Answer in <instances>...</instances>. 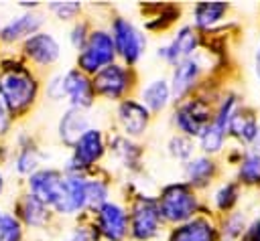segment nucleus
<instances>
[{
  "mask_svg": "<svg viewBox=\"0 0 260 241\" xmlns=\"http://www.w3.org/2000/svg\"><path fill=\"white\" fill-rule=\"evenodd\" d=\"M223 87H215V79H207L193 95L175 103L171 111V124L177 134L187 138H197L205 126L213 119V105Z\"/></svg>",
  "mask_w": 260,
  "mask_h": 241,
  "instance_id": "nucleus-1",
  "label": "nucleus"
},
{
  "mask_svg": "<svg viewBox=\"0 0 260 241\" xmlns=\"http://www.w3.org/2000/svg\"><path fill=\"white\" fill-rule=\"evenodd\" d=\"M215 67H219L217 51H209L205 45L193 57L183 59L181 63L173 65L171 75H169L173 103H179V101L187 99L189 95H193L207 79L213 77Z\"/></svg>",
  "mask_w": 260,
  "mask_h": 241,
  "instance_id": "nucleus-2",
  "label": "nucleus"
},
{
  "mask_svg": "<svg viewBox=\"0 0 260 241\" xmlns=\"http://www.w3.org/2000/svg\"><path fill=\"white\" fill-rule=\"evenodd\" d=\"M154 198L158 205V213H160L165 225H169V227L185 223L199 213H209V209L205 205V196H201V192L193 190L183 180L165 184L158 190V196H154Z\"/></svg>",
  "mask_w": 260,
  "mask_h": 241,
  "instance_id": "nucleus-3",
  "label": "nucleus"
},
{
  "mask_svg": "<svg viewBox=\"0 0 260 241\" xmlns=\"http://www.w3.org/2000/svg\"><path fill=\"white\" fill-rule=\"evenodd\" d=\"M165 229L156 198L148 194L134 196L128 209V237L132 241H156Z\"/></svg>",
  "mask_w": 260,
  "mask_h": 241,
  "instance_id": "nucleus-4",
  "label": "nucleus"
},
{
  "mask_svg": "<svg viewBox=\"0 0 260 241\" xmlns=\"http://www.w3.org/2000/svg\"><path fill=\"white\" fill-rule=\"evenodd\" d=\"M116 61H118V55H116V47H114L110 30L95 26V28H91L83 47L77 51V59H75L77 67L75 69L93 77L100 69L112 65Z\"/></svg>",
  "mask_w": 260,
  "mask_h": 241,
  "instance_id": "nucleus-5",
  "label": "nucleus"
},
{
  "mask_svg": "<svg viewBox=\"0 0 260 241\" xmlns=\"http://www.w3.org/2000/svg\"><path fill=\"white\" fill-rule=\"evenodd\" d=\"M37 79L22 65L8 67L0 75V99L8 111L26 109L37 97Z\"/></svg>",
  "mask_w": 260,
  "mask_h": 241,
  "instance_id": "nucleus-6",
  "label": "nucleus"
},
{
  "mask_svg": "<svg viewBox=\"0 0 260 241\" xmlns=\"http://www.w3.org/2000/svg\"><path fill=\"white\" fill-rule=\"evenodd\" d=\"M93 93L100 99L120 103L122 99L130 97L132 89L136 87V71L134 67H126L120 61L100 69L91 77Z\"/></svg>",
  "mask_w": 260,
  "mask_h": 241,
  "instance_id": "nucleus-7",
  "label": "nucleus"
},
{
  "mask_svg": "<svg viewBox=\"0 0 260 241\" xmlns=\"http://www.w3.org/2000/svg\"><path fill=\"white\" fill-rule=\"evenodd\" d=\"M108 30L112 34V41H114L116 55H118L120 63L126 65V67H134L142 59V55L148 47V38H146L144 30L140 26H136L126 16H114L110 20Z\"/></svg>",
  "mask_w": 260,
  "mask_h": 241,
  "instance_id": "nucleus-8",
  "label": "nucleus"
},
{
  "mask_svg": "<svg viewBox=\"0 0 260 241\" xmlns=\"http://www.w3.org/2000/svg\"><path fill=\"white\" fill-rule=\"evenodd\" d=\"M106 152H108V140H106L104 130L91 126L71 146V156L67 160V172H79V174L89 172L93 166H98V162H102Z\"/></svg>",
  "mask_w": 260,
  "mask_h": 241,
  "instance_id": "nucleus-9",
  "label": "nucleus"
},
{
  "mask_svg": "<svg viewBox=\"0 0 260 241\" xmlns=\"http://www.w3.org/2000/svg\"><path fill=\"white\" fill-rule=\"evenodd\" d=\"M203 45H205V36L189 22H183L175 28V32L167 38V43L156 49V57L169 67H173L183 59H189L195 53H199Z\"/></svg>",
  "mask_w": 260,
  "mask_h": 241,
  "instance_id": "nucleus-10",
  "label": "nucleus"
},
{
  "mask_svg": "<svg viewBox=\"0 0 260 241\" xmlns=\"http://www.w3.org/2000/svg\"><path fill=\"white\" fill-rule=\"evenodd\" d=\"M93 227L102 241H126L128 237V209L118 200H106L93 211Z\"/></svg>",
  "mask_w": 260,
  "mask_h": 241,
  "instance_id": "nucleus-11",
  "label": "nucleus"
},
{
  "mask_svg": "<svg viewBox=\"0 0 260 241\" xmlns=\"http://www.w3.org/2000/svg\"><path fill=\"white\" fill-rule=\"evenodd\" d=\"M181 166H183V182H187L197 192L209 190L219 180L221 168H223L219 158H211L199 152Z\"/></svg>",
  "mask_w": 260,
  "mask_h": 241,
  "instance_id": "nucleus-12",
  "label": "nucleus"
},
{
  "mask_svg": "<svg viewBox=\"0 0 260 241\" xmlns=\"http://www.w3.org/2000/svg\"><path fill=\"white\" fill-rule=\"evenodd\" d=\"M165 241H219L217 217L211 213H199L185 223L169 227Z\"/></svg>",
  "mask_w": 260,
  "mask_h": 241,
  "instance_id": "nucleus-13",
  "label": "nucleus"
},
{
  "mask_svg": "<svg viewBox=\"0 0 260 241\" xmlns=\"http://www.w3.org/2000/svg\"><path fill=\"white\" fill-rule=\"evenodd\" d=\"M116 122L122 136L136 140L148 132L152 113L136 97H126L116 105Z\"/></svg>",
  "mask_w": 260,
  "mask_h": 241,
  "instance_id": "nucleus-14",
  "label": "nucleus"
},
{
  "mask_svg": "<svg viewBox=\"0 0 260 241\" xmlns=\"http://www.w3.org/2000/svg\"><path fill=\"white\" fill-rule=\"evenodd\" d=\"M28 186H30V194L35 198H39L43 205L57 211L63 200V194H65V172L53 170V168L37 170L30 174Z\"/></svg>",
  "mask_w": 260,
  "mask_h": 241,
  "instance_id": "nucleus-15",
  "label": "nucleus"
},
{
  "mask_svg": "<svg viewBox=\"0 0 260 241\" xmlns=\"http://www.w3.org/2000/svg\"><path fill=\"white\" fill-rule=\"evenodd\" d=\"M225 134H228V140L234 142V146L252 148L260 134V111L254 105L244 103L232 115V119L225 128Z\"/></svg>",
  "mask_w": 260,
  "mask_h": 241,
  "instance_id": "nucleus-16",
  "label": "nucleus"
},
{
  "mask_svg": "<svg viewBox=\"0 0 260 241\" xmlns=\"http://www.w3.org/2000/svg\"><path fill=\"white\" fill-rule=\"evenodd\" d=\"M232 10L230 2H221V0H211V2H197L191 8V26L197 28L203 36L211 34L215 30H219L223 26V22L228 20Z\"/></svg>",
  "mask_w": 260,
  "mask_h": 241,
  "instance_id": "nucleus-17",
  "label": "nucleus"
},
{
  "mask_svg": "<svg viewBox=\"0 0 260 241\" xmlns=\"http://www.w3.org/2000/svg\"><path fill=\"white\" fill-rule=\"evenodd\" d=\"M209 190L211 192H209V196H205V205L213 217H221V215L238 209L242 203V196L246 192L234 178L217 180Z\"/></svg>",
  "mask_w": 260,
  "mask_h": 241,
  "instance_id": "nucleus-18",
  "label": "nucleus"
},
{
  "mask_svg": "<svg viewBox=\"0 0 260 241\" xmlns=\"http://www.w3.org/2000/svg\"><path fill=\"white\" fill-rule=\"evenodd\" d=\"M63 97L69 101V107L89 109L95 101L91 77L81 73L79 69H69L63 73Z\"/></svg>",
  "mask_w": 260,
  "mask_h": 241,
  "instance_id": "nucleus-19",
  "label": "nucleus"
},
{
  "mask_svg": "<svg viewBox=\"0 0 260 241\" xmlns=\"http://www.w3.org/2000/svg\"><path fill=\"white\" fill-rule=\"evenodd\" d=\"M150 113L160 115L162 111H167L173 105V95H171V85H169V77H152L148 81H144L138 89V97H136Z\"/></svg>",
  "mask_w": 260,
  "mask_h": 241,
  "instance_id": "nucleus-20",
  "label": "nucleus"
},
{
  "mask_svg": "<svg viewBox=\"0 0 260 241\" xmlns=\"http://www.w3.org/2000/svg\"><path fill=\"white\" fill-rule=\"evenodd\" d=\"M85 180L87 174L79 172H65V194L57 209L59 215H79L87 211V196H85Z\"/></svg>",
  "mask_w": 260,
  "mask_h": 241,
  "instance_id": "nucleus-21",
  "label": "nucleus"
},
{
  "mask_svg": "<svg viewBox=\"0 0 260 241\" xmlns=\"http://www.w3.org/2000/svg\"><path fill=\"white\" fill-rule=\"evenodd\" d=\"M24 53L37 65H53L61 57V47L53 34L35 32L24 41Z\"/></svg>",
  "mask_w": 260,
  "mask_h": 241,
  "instance_id": "nucleus-22",
  "label": "nucleus"
},
{
  "mask_svg": "<svg viewBox=\"0 0 260 241\" xmlns=\"http://www.w3.org/2000/svg\"><path fill=\"white\" fill-rule=\"evenodd\" d=\"M108 152H110V156H112L122 168H126L128 172L140 170L142 148H140L134 140H130V138H126V136H122V134H114V136L108 138Z\"/></svg>",
  "mask_w": 260,
  "mask_h": 241,
  "instance_id": "nucleus-23",
  "label": "nucleus"
},
{
  "mask_svg": "<svg viewBox=\"0 0 260 241\" xmlns=\"http://www.w3.org/2000/svg\"><path fill=\"white\" fill-rule=\"evenodd\" d=\"M244 190H252L260 186V152L254 148H244L238 164L234 166L232 176Z\"/></svg>",
  "mask_w": 260,
  "mask_h": 241,
  "instance_id": "nucleus-24",
  "label": "nucleus"
},
{
  "mask_svg": "<svg viewBox=\"0 0 260 241\" xmlns=\"http://www.w3.org/2000/svg\"><path fill=\"white\" fill-rule=\"evenodd\" d=\"M91 128V122H89V115L85 109H77V107H69L61 119H59V138L63 144L67 146H73L87 130Z\"/></svg>",
  "mask_w": 260,
  "mask_h": 241,
  "instance_id": "nucleus-25",
  "label": "nucleus"
},
{
  "mask_svg": "<svg viewBox=\"0 0 260 241\" xmlns=\"http://www.w3.org/2000/svg\"><path fill=\"white\" fill-rule=\"evenodd\" d=\"M250 213L242 207L234 209L232 213H225L217 217V231H219V241H242L244 233L250 223Z\"/></svg>",
  "mask_w": 260,
  "mask_h": 241,
  "instance_id": "nucleus-26",
  "label": "nucleus"
},
{
  "mask_svg": "<svg viewBox=\"0 0 260 241\" xmlns=\"http://www.w3.org/2000/svg\"><path fill=\"white\" fill-rule=\"evenodd\" d=\"M195 146H197L199 154H205V156H211V158H221L223 152L230 146V140H228V134L221 128H217L215 124H209L195 138Z\"/></svg>",
  "mask_w": 260,
  "mask_h": 241,
  "instance_id": "nucleus-27",
  "label": "nucleus"
},
{
  "mask_svg": "<svg viewBox=\"0 0 260 241\" xmlns=\"http://www.w3.org/2000/svg\"><path fill=\"white\" fill-rule=\"evenodd\" d=\"M244 103H246L244 97H242L236 89H225V87H223L221 93H219L217 99H215V105H213V119H211V124H215L217 128H221V130L225 132V128H228L232 115H234Z\"/></svg>",
  "mask_w": 260,
  "mask_h": 241,
  "instance_id": "nucleus-28",
  "label": "nucleus"
},
{
  "mask_svg": "<svg viewBox=\"0 0 260 241\" xmlns=\"http://www.w3.org/2000/svg\"><path fill=\"white\" fill-rule=\"evenodd\" d=\"M43 24V18L41 14H35V12H26V14H20L16 16L14 20H10L4 28H2V38L4 41H18V38H24V36H30L39 30V26Z\"/></svg>",
  "mask_w": 260,
  "mask_h": 241,
  "instance_id": "nucleus-29",
  "label": "nucleus"
},
{
  "mask_svg": "<svg viewBox=\"0 0 260 241\" xmlns=\"http://www.w3.org/2000/svg\"><path fill=\"white\" fill-rule=\"evenodd\" d=\"M167 154H169L173 160L185 164L189 158H193V156L197 154L195 140H193V138H187V136H183V134L173 132V134L169 136V140H167Z\"/></svg>",
  "mask_w": 260,
  "mask_h": 241,
  "instance_id": "nucleus-30",
  "label": "nucleus"
},
{
  "mask_svg": "<svg viewBox=\"0 0 260 241\" xmlns=\"http://www.w3.org/2000/svg\"><path fill=\"white\" fill-rule=\"evenodd\" d=\"M85 196H87V211H95L106 200H110V182L102 176H87L85 180Z\"/></svg>",
  "mask_w": 260,
  "mask_h": 241,
  "instance_id": "nucleus-31",
  "label": "nucleus"
},
{
  "mask_svg": "<svg viewBox=\"0 0 260 241\" xmlns=\"http://www.w3.org/2000/svg\"><path fill=\"white\" fill-rule=\"evenodd\" d=\"M20 213L24 217V221L32 227H41L47 223L49 219V207L43 205L39 198H35L32 194H26L24 200L20 203Z\"/></svg>",
  "mask_w": 260,
  "mask_h": 241,
  "instance_id": "nucleus-32",
  "label": "nucleus"
},
{
  "mask_svg": "<svg viewBox=\"0 0 260 241\" xmlns=\"http://www.w3.org/2000/svg\"><path fill=\"white\" fill-rule=\"evenodd\" d=\"M156 10H158V14L146 22V28H148V30H167V28H171V26L179 20V16H181V8H179V6L160 4Z\"/></svg>",
  "mask_w": 260,
  "mask_h": 241,
  "instance_id": "nucleus-33",
  "label": "nucleus"
},
{
  "mask_svg": "<svg viewBox=\"0 0 260 241\" xmlns=\"http://www.w3.org/2000/svg\"><path fill=\"white\" fill-rule=\"evenodd\" d=\"M20 223L6 213H0V241H20Z\"/></svg>",
  "mask_w": 260,
  "mask_h": 241,
  "instance_id": "nucleus-34",
  "label": "nucleus"
},
{
  "mask_svg": "<svg viewBox=\"0 0 260 241\" xmlns=\"http://www.w3.org/2000/svg\"><path fill=\"white\" fill-rule=\"evenodd\" d=\"M49 10L59 20H73L81 12V2H51Z\"/></svg>",
  "mask_w": 260,
  "mask_h": 241,
  "instance_id": "nucleus-35",
  "label": "nucleus"
},
{
  "mask_svg": "<svg viewBox=\"0 0 260 241\" xmlns=\"http://www.w3.org/2000/svg\"><path fill=\"white\" fill-rule=\"evenodd\" d=\"M89 32H91L89 22H85V20H75L73 26H71V30H69V43H71V47L79 51V49L83 47V43L87 41Z\"/></svg>",
  "mask_w": 260,
  "mask_h": 241,
  "instance_id": "nucleus-36",
  "label": "nucleus"
},
{
  "mask_svg": "<svg viewBox=\"0 0 260 241\" xmlns=\"http://www.w3.org/2000/svg\"><path fill=\"white\" fill-rule=\"evenodd\" d=\"M67 241H102V237L95 231L93 223H83V225H77L71 229Z\"/></svg>",
  "mask_w": 260,
  "mask_h": 241,
  "instance_id": "nucleus-37",
  "label": "nucleus"
},
{
  "mask_svg": "<svg viewBox=\"0 0 260 241\" xmlns=\"http://www.w3.org/2000/svg\"><path fill=\"white\" fill-rule=\"evenodd\" d=\"M37 166H39V152H37L35 148H24V150L18 154V158H16V168H18V172L26 174V172H32Z\"/></svg>",
  "mask_w": 260,
  "mask_h": 241,
  "instance_id": "nucleus-38",
  "label": "nucleus"
},
{
  "mask_svg": "<svg viewBox=\"0 0 260 241\" xmlns=\"http://www.w3.org/2000/svg\"><path fill=\"white\" fill-rule=\"evenodd\" d=\"M242 241H260V213L250 217V223H248V229Z\"/></svg>",
  "mask_w": 260,
  "mask_h": 241,
  "instance_id": "nucleus-39",
  "label": "nucleus"
},
{
  "mask_svg": "<svg viewBox=\"0 0 260 241\" xmlns=\"http://www.w3.org/2000/svg\"><path fill=\"white\" fill-rule=\"evenodd\" d=\"M47 93H49V97H53V99H63V75H55V77L49 81Z\"/></svg>",
  "mask_w": 260,
  "mask_h": 241,
  "instance_id": "nucleus-40",
  "label": "nucleus"
},
{
  "mask_svg": "<svg viewBox=\"0 0 260 241\" xmlns=\"http://www.w3.org/2000/svg\"><path fill=\"white\" fill-rule=\"evenodd\" d=\"M252 71H254V79L260 83V36L254 45V53H252Z\"/></svg>",
  "mask_w": 260,
  "mask_h": 241,
  "instance_id": "nucleus-41",
  "label": "nucleus"
},
{
  "mask_svg": "<svg viewBox=\"0 0 260 241\" xmlns=\"http://www.w3.org/2000/svg\"><path fill=\"white\" fill-rule=\"evenodd\" d=\"M6 130H8V109L0 99V134H4Z\"/></svg>",
  "mask_w": 260,
  "mask_h": 241,
  "instance_id": "nucleus-42",
  "label": "nucleus"
},
{
  "mask_svg": "<svg viewBox=\"0 0 260 241\" xmlns=\"http://www.w3.org/2000/svg\"><path fill=\"white\" fill-rule=\"evenodd\" d=\"M252 148L260 152V134H258V138H256V142H254V146H252Z\"/></svg>",
  "mask_w": 260,
  "mask_h": 241,
  "instance_id": "nucleus-43",
  "label": "nucleus"
},
{
  "mask_svg": "<svg viewBox=\"0 0 260 241\" xmlns=\"http://www.w3.org/2000/svg\"><path fill=\"white\" fill-rule=\"evenodd\" d=\"M0 190H2V174H0Z\"/></svg>",
  "mask_w": 260,
  "mask_h": 241,
  "instance_id": "nucleus-44",
  "label": "nucleus"
},
{
  "mask_svg": "<svg viewBox=\"0 0 260 241\" xmlns=\"http://www.w3.org/2000/svg\"><path fill=\"white\" fill-rule=\"evenodd\" d=\"M258 190H260V186H258Z\"/></svg>",
  "mask_w": 260,
  "mask_h": 241,
  "instance_id": "nucleus-45",
  "label": "nucleus"
}]
</instances>
